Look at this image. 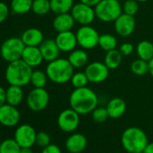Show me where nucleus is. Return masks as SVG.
Here are the masks:
<instances>
[{"label":"nucleus","instance_id":"aec40b11","mask_svg":"<svg viewBox=\"0 0 153 153\" xmlns=\"http://www.w3.org/2000/svg\"><path fill=\"white\" fill-rule=\"evenodd\" d=\"M21 39L25 46H40L44 41L42 32L38 28L26 29L21 36Z\"/></svg>","mask_w":153,"mask_h":153},{"label":"nucleus","instance_id":"6e6552de","mask_svg":"<svg viewBox=\"0 0 153 153\" xmlns=\"http://www.w3.org/2000/svg\"><path fill=\"white\" fill-rule=\"evenodd\" d=\"M70 14L75 22L80 25H91L97 18L95 7L82 2L75 4L70 11Z\"/></svg>","mask_w":153,"mask_h":153},{"label":"nucleus","instance_id":"9d476101","mask_svg":"<svg viewBox=\"0 0 153 153\" xmlns=\"http://www.w3.org/2000/svg\"><path fill=\"white\" fill-rule=\"evenodd\" d=\"M57 123L61 131L65 132H73L79 125L80 114L72 108L65 109L59 114Z\"/></svg>","mask_w":153,"mask_h":153},{"label":"nucleus","instance_id":"4468645a","mask_svg":"<svg viewBox=\"0 0 153 153\" xmlns=\"http://www.w3.org/2000/svg\"><path fill=\"white\" fill-rule=\"evenodd\" d=\"M20 112L16 106L5 104L0 106V123L7 127H13L18 124L20 121Z\"/></svg>","mask_w":153,"mask_h":153},{"label":"nucleus","instance_id":"a18cd8bd","mask_svg":"<svg viewBox=\"0 0 153 153\" xmlns=\"http://www.w3.org/2000/svg\"><path fill=\"white\" fill-rule=\"evenodd\" d=\"M137 1H138L139 3H144V2H147V1H149V0H137Z\"/></svg>","mask_w":153,"mask_h":153},{"label":"nucleus","instance_id":"49530a36","mask_svg":"<svg viewBox=\"0 0 153 153\" xmlns=\"http://www.w3.org/2000/svg\"><path fill=\"white\" fill-rule=\"evenodd\" d=\"M134 153H143V152H134Z\"/></svg>","mask_w":153,"mask_h":153},{"label":"nucleus","instance_id":"c85d7f7f","mask_svg":"<svg viewBox=\"0 0 153 153\" xmlns=\"http://www.w3.org/2000/svg\"><path fill=\"white\" fill-rule=\"evenodd\" d=\"M32 11L37 16H45L51 10L50 0H33Z\"/></svg>","mask_w":153,"mask_h":153},{"label":"nucleus","instance_id":"f704fd0d","mask_svg":"<svg viewBox=\"0 0 153 153\" xmlns=\"http://www.w3.org/2000/svg\"><path fill=\"white\" fill-rule=\"evenodd\" d=\"M139 11V2L137 0H126L123 5V12L134 16Z\"/></svg>","mask_w":153,"mask_h":153},{"label":"nucleus","instance_id":"cd10ccee","mask_svg":"<svg viewBox=\"0 0 153 153\" xmlns=\"http://www.w3.org/2000/svg\"><path fill=\"white\" fill-rule=\"evenodd\" d=\"M117 39L114 35L110 33L101 34L99 37L98 46L105 51H109L116 49L117 47Z\"/></svg>","mask_w":153,"mask_h":153},{"label":"nucleus","instance_id":"ea45409f","mask_svg":"<svg viewBox=\"0 0 153 153\" xmlns=\"http://www.w3.org/2000/svg\"><path fill=\"white\" fill-rule=\"evenodd\" d=\"M7 104V91L4 88L0 87V106Z\"/></svg>","mask_w":153,"mask_h":153},{"label":"nucleus","instance_id":"e433bc0d","mask_svg":"<svg viewBox=\"0 0 153 153\" xmlns=\"http://www.w3.org/2000/svg\"><path fill=\"white\" fill-rule=\"evenodd\" d=\"M134 49L135 48H134L133 44L131 42H123L119 47V51H121V53L123 56H130L134 51Z\"/></svg>","mask_w":153,"mask_h":153},{"label":"nucleus","instance_id":"20e7f679","mask_svg":"<svg viewBox=\"0 0 153 153\" xmlns=\"http://www.w3.org/2000/svg\"><path fill=\"white\" fill-rule=\"evenodd\" d=\"M123 149L129 153L142 152L149 143L147 134L139 127L131 126L125 129L121 137Z\"/></svg>","mask_w":153,"mask_h":153},{"label":"nucleus","instance_id":"5701e85b","mask_svg":"<svg viewBox=\"0 0 153 153\" xmlns=\"http://www.w3.org/2000/svg\"><path fill=\"white\" fill-rule=\"evenodd\" d=\"M7 91V103L17 106L19 105L23 99H24V90L22 87L15 86V85H9V87L6 89Z\"/></svg>","mask_w":153,"mask_h":153},{"label":"nucleus","instance_id":"37998d69","mask_svg":"<svg viewBox=\"0 0 153 153\" xmlns=\"http://www.w3.org/2000/svg\"><path fill=\"white\" fill-rule=\"evenodd\" d=\"M148 63H149V73L153 78V58L150 60H149Z\"/></svg>","mask_w":153,"mask_h":153},{"label":"nucleus","instance_id":"a211bd4d","mask_svg":"<svg viewBox=\"0 0 153 153\" xmlns=\"http://www.w3.org/2000/svg\"><path fill=\"white\" fill-rule=\"evenodd\" d=\"M21 59L32 68L40 66L44 60L38 46H25Z\"/></svg>","mask_w":153,"mask_h":153},{"label":"nucleus","instance_id":"2eb2a0df","mask_svg":"<svg viewBox=\"0 0 153 153\" xmlns=\"http://www.w3.org/2000/svg\"><path fill=\"white\" fill-rule=\"evenodd\" d=\"M55 42L62 52H70L74 51L78 45L76 33H74L72 31L58 33Z\"/></svg>","mask_w":153,"mask_h":153},{"label":"nucleus","instance_id":"dca6fc26","mask_svg":"<svg viewBox=\"0 0 153 153\" xmlns=\"http://www.w3.org/2000/svg\"><path fill=\"white\" fill-rule=\"evenodd\" d=\"M87 145L88 139L82 133H73L69 135L65 142V147L70 153H80L85 150Z\"/></svg>","mask_w":153,"mask_h":153},{"label":"nucleus","instance_id":"473e14b6","mask_svg":"<svg viewBox=\"0 0 153 153\" xmlns=\"http://www.w3.org/2000/svg\"><path fill=\"white\" fill-rule=\"evenodd\" d=\"M70 83L74 88H80L87 87L89 81L85 71L84 72L79 71L73 74L72 78L70 79Z\"/></svg>","mask_w":153,"mask_h":153},{"label":"nucleus","instance_id":"a878e982","mask_svg":"<svg viewBox=\"0 0 153 153\" xmlns=\"http://www.w3.org/2000/svg\"><path fill=\"white\" fill-rule=\"evenodd\" d=\"M51 10L56 15L69 13L73 7L74 0H50Z\"/></svg>","mask_w":153,"mask_h":153},{"label":"nucleus","instance_id":"1a4fd4ad","mask_svg":"<svg viewBox=\"0 0 153 153\" xmlns=\"http://www.w3.org/2000/svg\"><path fill=\"white\" fill-rule=\"evenodd\" d=\"M50 102V95L44 88H34L32 89L26 98L28 107L33 112L44 110Z\"/></svg>","mask_w":153,"mask_h":153},{"label":"nucleus","instance_id":"7ed1b4c3","mask_svg":"<svg viewBox=\"0 0 153 153\" xmlns=\"http://www.w3.org/2000/svg\"><path fill=\"white\" fill-rule=\"evenodd\" d=\"M49 80L55 84H66L70 82L74 74V67L68 59L59 58L48 63L45 70Z\"/></svg>","mask_w":153,"mask_h":153},{"label":"nucleus","instance_id":"c03bdc74","mask_svg":"<svg viewBox=\"0 0 153 153\" xmlns=\"http://www.w3.org/2000/svg\"><path fill=\"white\" fill-rule=\"evenodd\" d=\"M20 153H33V151L32 149V147H24L21 148Z\"/></svg>","mask_w":153,"mask_h":153},{"label":"nucleus","instance_id":"b1692460","mask_svg":"<svg viewBox=\"0 0 153 153\" xmlns=\"http://www.w3.org/2000/svg\"><path fill=\"white\" fill-rule=\"evenodd\" d=\"M123 55L121 53L119 49H114L109 51H106V54L105 56L104 63L106 65V67L109 69H115L117 68L122 61H123Z\"/></svg>","mask_w":153,"mask_h":153},{"label":"nucleus","instance_id":"412c9836","mask_svg":"<svg viewBox=\"0 0 153 153\" xmlns=\"http://www.w3.org/2000/svg\"><path fill=\"white\" fill-rule=\"evenodd\" d=\"M106 109L108 112L109 118L118 119L124 114L126 111V103L123 98L114 97L108 102Z\"/></svg>","mask_w":153,"mask_h":153},{"label":"nucleus","instance_id":"a19ab883","mask_svg":"<svg viewBox=\"0 0 153 153\" xmlns=\"http://www.w3.org/2000/svg\"><path fill=\"white\" fill-rule=\"evenodd\" d=\"M79 1L84 3V4H87L88 6H91V7H95L101 1V0H79Z\"/></svg>","mask_w":153,"mask_h":153},{"label":"nucleus","instance_id":"6ab92c4d","mask_svg":"<svg viewBox=\"0 0 153 153\" xmlns=\"http://www.w3.org/2000/svg\"><path fill=\"white\" fill-rule=\"evenodd\" d=\"M76 22L70 13L56 15L52 22V27L57 33L71 31Z\"/></svg>","mask_w":153,"mask_h":153},{"label":"nucleus","instance_id":"f3484780","mask_svg":"<svg viewBox=\"0 0 153 153\" xmlns=\"http://www.w3.org/2000/svg\"><path fill=\"white\" fill-rule=\"evenodd\" d=\"M39 48L41 50L42 55L45 61L51 62L59 58V54L61 51L59 46L57 45L55 40H51V39L44 40L41 43Z\"/></svg>","mask_w":153,"mask_h":153},{"label":"nucleus","instance_id":"c9c22d12","mask_svg":"<svg viewBox=\"0 0 153 153\" xmlns=\"http://www.w3.org/2000/svg\"><path fill=\"white\" fill-rule=\"evenodd\" d=\"M35 144H37L41 148H45L49 144H51V137L50 135L45 131H40L36 134V140Z\"/></svg>","mask_w":153,"mask_h":153},{"label":"nucleus","instance_id":"c756f323","mask_svg":"<svg viewBox=\"0 0 153 153\" xmlns=\"http://www.w3.org/2000/svg\"><path fill=\"white\" fill-rule=\"evenodd\" d=\"M48 79H49L46 72L40 69H36V70H33L30 83L34 88H44L47 84Z\"/></svg>","mask_w":153,"mask_h":153},{"label":"nucleus","instance_id":"0eeeda50","mask_svg":"<svg viewBox=\"0 0 153 153\" xmlns=\"http://www.w3.org/2000/svg\"><path fill=\"white\" fill-rule=\"evenodd\" d=\"M78 45L84 50H92L98 46L100 34L91 25H81L76 32Z\"/></svg>","mask_w":153,"mask_h":153},{"label":"nucleus","instance_id":"f03ea898","mask_svg":"<svg viewBox=\"0 0 153 153\" xmlns=\"http://www.w3.org/2000/svg\"><path fill=\"white\" fill-rule=\"evenodd\" d=\"M33 68L22 59L9 62L6 69V79L9 85L25 87L31 82Z\"/></svg>","mask_w":153,"mask_h":153},{"label":"nucleus","instance_id":"79ce46f5","mask_svg":"<svg viewBox=\"0 0 153 153\" xmlns=\"http://www.w3.org/2000/svg\"><path fill=\"white\" fill-rule=\"evenodd\" d=\"M142 152L143 153H153V142H149Z\"/></svg>","mask_w":153,"mask_h":153},{"label":"nucleus","instance_id":"423d86ee","mask_svg":"<svg viewBox=\"0 0 153 153\" xmlns=\"http://www.w3.org/2000/svg\"><path fill=\"white\" fill-rule=\"evenodd\" d=\"M25 48L21 38L11 37L7 39L0 47V55L6 61L12 62L22 58L23 51Z\"/></svg>","mask_w":153,"mask_h":153},{"label":"nucleus","instance_id":"393cba45","mask_svg":"<svg viewBox=\"0 0 153 153\" xmlns=\"http://www.w3.org/2000/svg\"><path fill=\"white\" fill-rule=\"evenodd\" d=\"M136 53L140 59L146 61L150 60L153 58V43L147 40L140 42L136 46Z\"/></svg>","mask_w":153,"mask_h":153},{"label":"nucleus","instance_id":"ddd939ff","mask_svg":"<svg viewBox=\"0 0 153 153\" xmlns=\"http://www.w3.org/2000/svg\"><path fill=\"white\" fill-rule=\"evenodd\" d=\"M114 27L115 33L122 36L127 37L133 33L135 27H136V21L134 16L126 15L123 13L114 22Z\"/></svg>","mask_w":153,"mask_h":153},{"label":"nucleus","instance_id":"9b49d317","mask_svg":"<svg viewBox=\"0 0 153 153\" xmlns=\"http://www.w3.org/2000/svg\"><path fill=\"white\" fill-rule=\"evenodd\" d=\"M109 68L104 62L93 61L86 66L85 73L90 83L99 84L105 81L109 76Z\"/></svg>","mask_w":153,"mask_h":153},{"label":"nucleus","instance_id":"39448f33","mask_svg":"<svg viewBox=\"0 0 153 153\" xmlns=\"http://www.w3.org/2000/svg\"><path fill=\"white\" fill-rule=\"evenodd\" d=\"M96 16L104 23L114 22L123 12L119 0H101L95 7Z\"/></svg>","mask_w":153,"mask_h":153},{"label":"nucleus","instance_id":"f8f14e48","mask_svg":"<svg viewBox=\"0 0 153 153\" xmlns=\"http://www.w3.org/2000/svg\"><path fill=\"white\" fill-rule=\"evenodd\" d=\"M36 131L30 124H22L16 128L15 132V140L21 148L32 147L35 144Z\"/></svg>","mask_w":153,"mask_h":153},{"label":"nucleus","instance_id":"bb28decb","mask_svg":"<svg viewBox=\"0 0 153 153\" xmlns=\"http://www.w3.org/2000/svg\"><path fill=\"white\" fill-rule=\"evenodd\" d=\"M33 0H12L11 9L16 15H25L32 10Z\"/></svg>","mask_w":153,"mask_h":153},{"label":"nucleus","instance_id":"7c9ffc66","mask_svg":"<svg viewBox=\"0 0 153 153\" xmlns=\"http://www.w3.org/2000/svg\"><path fill=\"white\" fill-rule=\"evenodd\" d=\"M21 147L15 139H7L0 143V153H20Z\"/></svg>","mask_w":153,"mask_h":153},{"label":"nucleus","instance_id":"2f4dec72","mask_svg":"<svg viewBox=\"0 0 153 153\" xmlns=\"http://www.w3.org/2000/svg\"><path fill=\"white\" fill-rule=\"evenodd\" d=\"M131 70L136 76H144L149 73V63L139 58L131 62Z\"/></svg>","mask_w":153,"mask_h":153},{"label":"nucleus","instance_id":"4c0bfd02","mask_svg":"<svg viewBox=\"0 0 153 153\" xmlns=\"http://www.w3.org/2000/svg\"><path fill=\"white\" fill-rule=\"evenodd\" d=\"M9 15V7L4 2H0V24L4 23Z\"/></svg>","mask_w":153,"mask_h":153},{"label":"nucleus","instance_id":"58836bf2","mask_svg":"<svg viewBox=\"0 0 153 153\" xmlns=\"http://www.w3.org/2000/svg\"><path fill=\"white\" fill-rule=\"evenodd\" d=\"M42 153H62L59 147L56 144H49L42 149Z\"/></svg>","mask_w":153,"mask_h":153},{"label":"nucleus","instance_id":"f257e3e1","mask_svg":"<svg viewBox=\"0 0 153 153\" xmlns=\"http://www.w3.org/2000/svg\"><path fill=\"white\" fill-rule=\"evenodd\" d=\"M69 105L80 115L91 114L98 105V97L88 87L75 88L69 96Z\"/></svg>","mask_w":153,"mask_h":153},{"label":"nucleus","instance_id":"4be33fe9","mask_svg":"<svg viewBox=\"0 0 153 153\" xmlns=\"http://www.w3.org/2000/svg\"><path fill=\"white\" fill-rule=\"evenodd\" d=\"M68 61L74 67V68H80L88 65V54L84 49H75L69 52Z\"/></svg>","mask_w":153,"mask_h":153},{"label":"nucleus","instance_id":"72a5a7b5","mask_svg":"<svg viewBox=\"0 0 153 153\" xmlns=\"http://www.w3.org/2000/svg\"><path fill=\"white\" fill-rule=\"evenodd\" d=\"M91 115H92V120L97 123H105L109 118L106 107H97V108H95L93 110V112L91 113Z\"/></svg>","mask_w":153,"mask_h":153}]
</instances>
